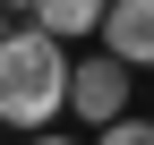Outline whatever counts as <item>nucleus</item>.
I'll list each match as a JSON object with an SVG mask.
<instances>
[{"instance_id":"1","label":"nucleus","mask_w":154,"mask_h":145,"mask_svg":"<svg viewBox=\"0 0 154 145\" xmlns=\"http://www.w3.org/2000/svg\"><path fill=\"white\" fill-rule=\"evenodd\" d=\"M69 77L77 60L51 26H9L0 34V128H26V137L51 128L69 111Z\"/></svg>"},{"instance_id":"2","label":"nucleus","mask_w":154,"mask_h":145,"mask_svg":"<svg viewBox=\"0 0 154 145\" xmlns=\"http://www.w3.org/2000/svg\"><path fill=\"white\" fill-rule=\"evenodd\" d=\"M69 111L86 120V128H111V120L128 111V60H120L111 43L77 60V77H69Z\"/></svg>"},{"instance_id":"3","label":"nucleus","mask_w":154,"mask_h":145,"mask_svg":"<svg viewBox=\"0 0 154 145\" xmlns=\"http://www.w3.org/2000/svg\"><path fill=\"white\" fill-rule=\"evenodd\" d=\"M103 43L120 51L128 68H154V0H111V17H103Z\"/></svg>"},{"instance_id":"4","label":"nucleus","mask_w":154,"mask_h":145,"mask_svg":"<svg viewBox=\"0 0 154 145\" xmlns=\"http://www.w3.org/2000/svg\"><path fill=\"white\" fill-rule=\"evenodd\" d=\"M111 0H34V26H51L60 43H77V34H103Z\"/></svg>"},{"instance_id":"5","label":"nucleus","mask_w":154,"mask_h":145,"mask_svg":"<svg viewBox=\"0 0 154 145\" xmlns=\"http://www.w3.org/2000/svg\"><path fill=\"white\" fill-rule=\"evenodd\" d=\"M94 145H154V120H111V128H94Z\"/></svg>"},{"instance_id":"6","label":"nucleus","mask_w":154,"mask_h":145,"mask_svg":"<svg viewBox=\"0 0 154 145\" xmlns=\"http://www.w3.org/2000/svg\"><path fill=\"white\" fill-rule=\"evenodd\" d=\"M26 145H77V137H26Z\"/></svg>"},{"instance_id":"7","label":"nucleus","mask_w":154,"mask_h":145,"mask_svg":"<svg viewBox=\"0 0 154 145\" xmlns=\"http://www.w3.org/2000/svg\"><path fill=\"white\" fill-rule=\"evenodd\" d=\"M9 9H17V17H34V0H9Z\"/></svg>"}]
</instances>
